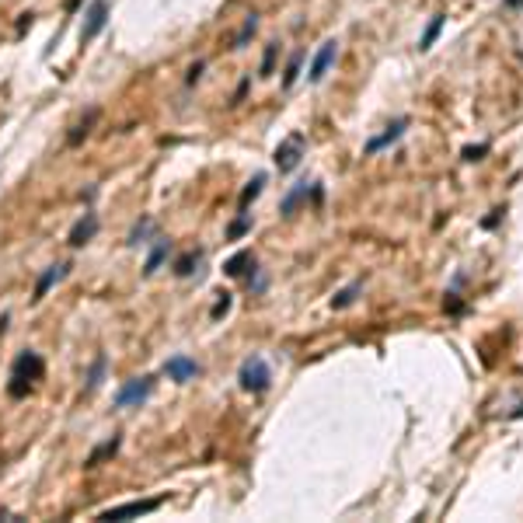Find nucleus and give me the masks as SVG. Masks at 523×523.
<instances>
[{
	"mask_svg": "<svg viewBox=\"0 0 523 523\" xmlns=\"http://www.w3.org/2000/svg\"><path fill=\"white\" fill-rule=\"evenodd\" d=\"M42 373H46V363H42V356L39 353H22L18 360H15V373H11V398H25L29 394V387H32V380H42Z\"/></svg>",
	"mask_w": 523,
	"mask_h": 523,
	"instance_id": "1",
	"label": "nucleus"
},
{
	"mask_svg": "<svg viewBox=\"0 0 523 523\" xmlns=\"http://www.w3.org/2000/svg\"><path fill=\"white\" fill-rule=\"evenodd\" d=\"M237 380H241V387H244V391L262 394V391H266V387L273 384V370H269V363L262 360V356H248V360L241 363Z\"/></svg>",
	"mask_w": 523,
	"mask_h": 523,
	"instance_id": "2",
	"label": "nucleus"
},
{
	"mask_svg": "<svg viewBox=\"0 0 523 523\" xmlns=\"http://www.w3.org/2000/svg\"><path fill=\"white\" fill-rule=\"evenodd\" d=\"M307 154V140H304V133H290L280 147H276V154H273V161H276V168L280 171H293L297 164H300V157Z\"/></svg>",
	"mask_w": 523,
	"mask_h": 523,
	"instance_id": "3",
	"label": "nucleus"
},
{
	"mask_svg": "<svg viewBox=\"0 0 523 523\" xmlns=\"http://www.w3.org/2000/svg\"><path fill=\"white\" fill-rule=\"evenodd\" d=\"M150 394H154V377H133V380H126V384L119 387L115 408H136V405H143Z\"/></svg>",
	"mask_w": 523,
	"mask_h": 523,
	"instance_id": "4",
	"label": "nucleus"
},
{
	"mask_svg": "<svg viewBox=\"0 0 523 523\" xmlns=\"http://www.w3.org/2000/svg\"><path fill=\"white\" fill-rule=\"evenodd\" d=\"M105 25H108V0H91V8L84 15V25H81V42L98 39Z\"/></svg>",
	"mask_w": 523,
	"mask_h": 523,
	"instance_id": "5",
	"label": "nucleus"
},
{
	"mask_svg": "<svg viewBox=\"0 0 523 523\" xmlns=\"http://www.w3.org/2000/svg\"><path fill=\"white\" fill-rule=\"evenodd\" d=\"M335 56H339V42L335 39H328V42H321V49L314 53V60H311V70H307V81L311 84H321L325 81V74L332 70V63H335Z\"/></svg>",
	"mask_w": 523,
	"mask_h": 523,
	"instance_id": "6",
	"label": "nucleus"
},
{
	"mask_svg": "<svg viewBox=\"0 0 523 523\" xmlns=\"http://www.w3.org/2000/svg\"><path fill=\"white\" fill-rule=\"evenodd\" d=\"M164 373H168V380H175V384H188L192 377H199V363L188 360V356H171V360L164 363Z\"/></svg>",
	"mask_w": 523,
	"mask_h": 523,
	"instance_id": "7",
	"label": "nucleus"
},
{
	"mask_svg": "<svg viewBox=\"0 0 523 523\" xmlns=\"http://www.w3.org/2000/svg\"><path fill=\"white\" fill-rule=\"evenodd\" d=\"M161 506V499H140V502H126V506H115V509H105L102 520H129V516H147Z\"/></svg>",
	"mask_w": 523,
	"mask_h": 523,
	"instance_id": "8",
	"label": "nucleus"
},
{
	"mask_svg": "<svg viewBox=\"0 0 523 523\" xmlns=\"http://www.w3.org/2000/svg\"><path fill=\"white\" fill-rule=\"evenodd\" d=\"M98 227H102L98 213H84V216L74 223V230H70V244H74V248H84V244L98 234Z\"/></svg>",
	"mask_w": 523,
	"mask_h": 523,
	"instance_id": "9",
	"label": "nucleus"
},
{
	"mask_svg": "<svg viewBox=\"0 0 523 523\" xmlns=\"http://www.w3.org/2000/svg\"><path fill=\"white\" fill-rule=\"evenodd\" d=\"M405 129H408V119H398V122H391V126H387V133L373 136V140H370V143L363 147V154H377V150H384V147L398 143V140L405 136Z\"/></svg>",
	"mask_w": 523,
	"mask_h": 523,
	"instance_id": "10",
	"label": "nucleus"
},
{
	"mask_svg": "<svg viewBox=\"0 0 523 523\" xmlns=\"http://www.w3.org/2000/svg\"><path fill=\"white\" fill-rule=\"evenodd\" d=\"M223 273L234 276V280H237V276H248V280H251V273H255V255H251V251H237L234 258L223 262Z\"/></svg>",
	"mask_w": 523,
	"mask_h": 523,
	"instance_id": "11",
	"label": "nucleus"
},
{
	"mask_svg": "<svg viewBox=\"0 0 523 523\" xmlns=\"http://www.w3.org/2000/svg\"><path fill=\"white\" fill-rule=\"evenodd\" d=\"M67 273H70L67 262H63V266H49V269L39 276V283H35V297H32V300H42V297H46V293H49V290H53V287H56Z\"/></svg>",
	"mask_w": 523,
	"mask_h": 523,
	"instance_id": "12",
	"label": "nucleus"
},
{
	"mask_svg": "<svg viewBox=\"0 0 523 523\" xmlns=\"http://www.w3.org/2000/svg\"><path fill=\"white\" fill-rule=\"evenodd\" d=\"M311 188H314V182H297V185L287 192V199L280 202V213H283V216H293V213H297V206L307 199V192H311Z\"/></svg>",
	"mask_w": 523,
	"mask_h": 523,
	"instance_id": "13",
	"label": "nucleus"
},
{
	"mask_svg": "<svg viewBox=\"0 0 523 523\" xmlns=\"http://www.w3.org/2000/svg\"><path fill=\"white\" fill-rule=\"evenodd\" d=\"M119 446H122V440H119V436L105 440L102 446H95V450H91V453L84 457V467H98V464H102L105 457H115V453H119Z\"/></svg>",
	"mask_w": 523,
	"mask_h": 523,
	"instance_id": "14",
	"label": "nucleus"
},
{
	"mask_svg": "<svg viewBox=\"0 0 523 523\" xmlns=\"http://www.w3.org/2000/svg\"><path fill=\"white\" fill-rule=\"evenodd\" d=\"M262 188H266V175H255V178L244 185V192L237 195V209H241V213H248V206L262 195Z\"/></svg>",
	"mask_w": 523,
	"mask_h": 523,
	"instance_id": "15",
	"label": "nucleus"
},
{
	"mask_svg": "<svg viewBox=\"0 0 523 523\" xmlns=\"http://www.w3.org/2000/svg\"><path fill=\"white\" fill-rule=\"evenodd\" d=\"M168 251H171V241L157 237V244H154V251H150V258H147V266H143V276H154V273H157V269L164 266Z\"/></svg>",
	"mask_w": 523,
	"mask_h": 523,
	"instance_id": "16",
	"label": "nucleus"
},
{
	"mask_svg": "<svg viewBox=\"0 0 523 523\" xmlns=\"http://www.w3.org/2000/svg\"><path fill=\"white\" fill-rule=\"evenodd\" d=\"M363 293V280H356V283H349L346 290H339L335 297H332V307L335 311H342V307H349V304H356V297Z\"/></svg>",
	"mask_w": 523,
	"mask_h": 523,
	"instance_id": "17",
	"label": "nucleus"
},
{
	"mask_svg": "<svg viewBox=\"0 0 523 523\" xmlns=\"http://www.w3.org/2000/svg\"><path fill=\"white\" fill-rule=\"evenodd\" d=\"M95 122H98V108H91V112L84 115V122H77V126H74V133L67 136V143H70V147H77V143L91 133V126H95Z\"/></svg>",
	"mask_w": 523,
	"mask_h": 523,
	"instance_id": "18",
	"label": "nucleus"
},
{
	"mask_svg": "<svg viewBox=\"0 0 523 523\" xmlns=\"http://www.w3.org/2000/svg\"><path fill=\"white\" fill-rule=\"evenodd\" d=\"M443 25H446V18H443V15H436V18L429 22V29L422 32V39H419V49H433V42L440 39V32H443Z\"/></svg>",
	"mask_w": 523,
	"mask_h": 523,
	"instance_id": "19",
	"label": "nucleus"
},
{
	"mask_svg": "<svg viewBox=\"0 0 523 523\" xmlns=\"http://www.w3.org/2000/svg\"><path fill=\"white\" fill-rule=\"evenodd\" d=\"M195 266H199V251H185V255L175 262V276H178V280H185V276H192V273H195Z\"/></svg>",
	"mask_w": 523,
	"mask_h": 523,
	"instance_id": "20",
	"label": "nucleus"
},
{
	"mask_svg": "<svg viewBox=\"0 0 523 523\" xmlns=\"http://www.w3.org/2000/svg\"><path fill=\"white\" fill-rule=\"evenodd\" d=\"M300 67H304V53H293V56H290V63H287V70H283V88H287V91L297 84Z\"/></svg>",
	"mask_w": 523,
	"mask_h": 523,
	"instance_id": "21",
	"label": "nucleus"
},
{
	"mask_svg": "<svg viewBox=\"0 0 523 523\" xmlns=\"http://www.w3.org/2000/svg\"><path fill=\"white\" fill-rule=\"evenodd\" d=\"M150 234H157V223H154L150 216H143V220H140V223L129 230V244H143Z\"/></svg>",
	"mask_w": 523,
	"mask_h": 523,
	"instance_id": "22",
	"label": "nucleus"
},
{
	"mask_svg": "<svg viewBox=\"0 0 523 523\" xmlns=\"http://www.w3.org/2000/svg\"><path fill=\"white\" fill-rule=\"evenodd\" d=\"M255 29H258V18H255V15H248V18H244V25H241V32L234 35L230 49H244V42H248V39L255 35Z\"/></svg>",
	"mask_w": 523,
	"mask_h": 523,
	"instance_id": "23",
	"label": "nucleus"
},
{
	"mask_svg": "<svg viewBox=\"0 0 523 523\" xmlns=\"http://www.w3.org/2000/svg\"><path fill=\"white\" fill-rule=\"evenodd\" d=\"M105 367H108V360H105V356H98V360L91 363V370H88V391H98V387H102V380H105Z\"/></svg>",
	"mask_w": 523,
	"mask_h": 523,
	"instance_id": "24",
	"label": "nucleus"
},
{
	"mask_svg": "<svg viewBox=\"0 0 523 523\" xmlns=\"http://www.w3.org/2000/svg\"><path fill=\"white\" fill-rule=\"evenodd\" d=\"M248 230H251V220H248V213H241V216L227 227V241H237V237H241V234H248Z\"/></svg>",
	"mask_w": 523,
	"mask_h": 523,
	"instance_id": "25",
	"label": "nucleus"
},
{
	"mask_svg": "<svg viewBox=\"0 0 523 523\" xmlns=\"http://www.w3.org/2000/svg\"><path fill=\"white\" fill-rule=\"evenodd\" d=\"M273 67H276V46H266V56H262V77H269L273 74Z\"/></svg>",
	"mask_w": 523,
	"mask_h": 523,
	"instance_id": "26",
	"label": "nucleus"
},
{
	"mask_svg": "<svg viewBox=\"0 0 523 523\" xmlns=\"http://www.w3.org/2000/svg\"><path fill=\"white\" fill-rule=\"evenodd\" d=\"M227 311H230V293H220V300L213 304V311H209V318H213V321H220V318H223Z\"/></svg>",
	"mask_w": 523,
	"mask_h": 523,
	"instance_id": "27",
	"label": "nucleus"
},
{
	"mask_svg": "<svg viewBox=\"0 0 523 523\" xmlns=\"http://www.w3.org/2000/svg\"><path fill=\"white\" fill-rule=\"evenodd\" d=\"M485 154H488V143H478V147H464L460 157H464V161H481Z\"/></svg>",
	"mask_w": 523,
	"mask_h": 523,
	"instance_id": "28",
	"label": "nucleus"
},
{
	"mask_svg": "<svg viewBox=\"0 0 523 523\" xmlns=\"http://www.w3.org/2000/svg\"><path fill=\"white\" fill-rule=\"evenodd\" d=\"M199 74H202V63H195V67L188 70V77H185V81H188V84H195V81H199Z\"/></svg>",
	"mask_w": 523,
	"mask_h": 523,
	"instance_id": "29",
	"label": "nucleus"
},
{
	"mask_svg": "<svg viewBox=\"0 0 523 523\" xmlns=\"http://www.w3.org/2000/svg\"><path fill=\"white\" fill-rule=\"evenodd\" d=\"M29 25H32V15H22V22H18V32H25Z\"/></svg>",
	"mask_w": 523,
	"mask_h": 523,
	"instance_id": "30",
	"label": "nucleus"
},
{
	"mask_svg": "<svg viewBox=\"0 0 523 523\" xmlns=\"http://www.w3.org/2000/svg\"><path fill=\"white\" fill-rule=\"evenodd\" d=\"M244 91H248V81H241V88H237V95H234V105H237V102L244 98Z\"/></svg>",
	"mask_w": 523,
	"mask_h": 523,
	"instance_id": "31",
	"label": "nucleus"
},
{
	"mask_svg": "<svg viewBox=\"0 0 523 523\" xmlns=\"http://www.w3.org/2000/svg\"><path fill=\"white\" fill-rule=\"evenodd\" d=\"M499 216H502V209H495V213H492V216L485 220V227H495V223H499Z\"/></svg>",
	"mask_w": 523,
	"mask_h": 523,
	"instance_id": "32",
	"label": "nucleus"
},
{
	"mask_svg": "<svg viewBox=\"0 0 523 523\" xmlns=\"http://www.w3.org/2000/svg\"><path fill=\"white\" fill-rule=\"evenodd\" d=\"M502 4H506V8H516V11H520V8H523V0H502Z\"/></svg>",
	"mask_w": 523,
	"mask_h": 523,
	"instance_id": "33",
	"label": "nucleus"
},
{
	"mask_svg": "<svg viewBox=\"0 0 523 523\" xmlns=\"http://www.w3.org/2000/svg\"><path fill=\"white\" fill-rule=\"evenodd\" d=\"M77 4H81V0H67V11H74Z\"/></svg>",
	"mask_w": 523,
	"mask_h": 523,
	"instance_id": "34",
	"label": "nucleus"
}]
</instances>
